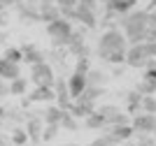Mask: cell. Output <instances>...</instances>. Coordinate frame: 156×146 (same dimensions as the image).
<instances>
[{"label": "cell", "mask_w": 156, "mask_h": 146, "mask_svg": "<svg viewBox=\"0 0 156 146\" xmlns=\"http://www.w3.org/2000/svg\"><path fill=\"white\" fill-rule=\"evenodd\" d=\"M137 141L135 146H156V137L154 134H135Z\"/></svg>", "instance_id": "d6a6232c"}, {"label": "cell", "mask_w": 156, "mask_h": 146, "mask_svg": "<svg viewBox=\"0 0 156 146\" xmlns=\"http://www.w3.org/2000/svg\"><path fill=\"white\" fill-rule=\"evenodd\" d=\"M21 2H23V0H2V5H14V7L21 5Z\"/></svg>", "instance_id": "d590c367"}, {"label": "cell", "mask_w": 156, "mask_h": 146, "mask_svg": "<svg viewBox=\"0 0 156 146\" xmlns=\"http://www.w3.org/2000/svg\"><path fill=\"white\" fill-rule=\"evenodd\" d=\"M56 100V90L51 86H35L30 95H28V102H54Z\"/></svg>", "instance_id": "4fadbf2b"}, {"label": "cell", "mask_w": 156, "mask_h": 146, "mask_svg": "<svg viewBox=\"0 0 156 146\" xmlns=\"http://www.w3.org/2000/svg\"><path fill=\"white\" fill-rule=\"evenodd\" d=\"M144 79H147V81H151V83H156V67H147V70H144Z\"/></svg>", "instance_id": "836d02e7"}, {"label": "cell", "mask_w": 156, "mask_h": 146, "mask_svg": "<svg viewBox=\"0 0 156 146\" xmlns=\"http://www.w3.org/2000/svg\"><path fill=\"white\" fill-rule=\"evenodd\" d=\"M105 79H107V74H105L103 70H96V67H91V70L86 72V83H89V86H103Z\"/></svg>", "instance_id": "603a6c76"}, {"label": "cell", "mask_w": 156, "mask_h": 146, "mask_svg": "<svg viewBox=\"0 0 156 146\" xmlns=\"http://www.w3.org/2000/svg\"><path fill=\"white\" fill-rule=\"evenodd\" d=\"M149 12L151 9H130L119 16V25L128 37V44H137L147 39L149 32Z\"/></svg>", "instance_id": "7a4b0ae2"}, {"label": "cell", "mask_w": 156, "mask_h": 146, "mask_svg": "<svg viewBox=\"0 0 156 146\" xmlns=\"http://www.w3.org/2000/svg\"><path fill=\"white\" fill-rule=\"evenodd\" d=\"M0 76L5 81H12L16 76H21V63H14V60H7L5 56L0 58Z\"/></svg>", "instance_id": "8fae6325"}, {"label": "cell", "mask_w": 156, "mask_h": 146, "mask_svg": "<svg viewBox=\"0 0 156 146\" xmlns=\"http://www.w3.org/2000/svg\"><path fill=\"white\" fill-rule=\"evenodd\" d=\"M107 132H110L112 137L121 144V141L130 139V137L135 134V130H133V125H130V123H124V125H110V127H107Z\"/></svg>", "instance_id": "9a60e30c"}, {"label": "cell", "mask_w": 156, "mask_h": 146, "mask_svg": "<svg viewBox=\"0 0 156 146\" xmlns=\"http://www.w3.org/2000/svg\"><path fill=\"white\" fill-rule=\"evenodd\" d=\"M135 90H137V93H142V95H156V83L147 81V79L142 76V79L135 83Z\"/></svg>", "instance_id": "cb8c5ba5"}, {"label": "cell", "mask_w": 156, "mask_h": 146, "mask_svg": "<svg viewBox=\"0 0 156 146\" xmlns=\"http://www.w3.org/2000/svg\"><path fill=\"white\" fill-rule=\"evenodd\" d=\"M105 95V88L103 86H86L84 90H82V95L77 97V102H91V104H96L98 97Z\"/></svg>", "instance_id": "ac0fdd59"}, {"label": "cell", "mask_w": 156, "mask_h": 146, "mask_svg": "<svg viewBox=\"0 0 156 146\" xmlns=\"http://www.w3.org/2000/svg\"><path fill=\"white\" fill-rule=\"evenodd\" d=\"M89 70H91L89 56H77V63H75V72H82V74H86Z\"/></svg>", "instance_id": "f546056e"}, {"label": "cell", "mask_w": 156, "mask_h": 146, "mask_svg": "<svg viewBox=\"0 0 156 146\" xmlns=\"http://www.w3.org/2000/svg\"><path fill=\"white\" fill-rule=\"evenodd\" d=\"M89 83H86V74H82V72H72L70 76H68V88H70V95L77 100L79 95H82V90L86 88Z\"/></svg>", "instance_id": "7c38bea8"}, {"label": "cell", "mask_w": 156, "mask_h": 146, "mask_svg": "<svg viewBox=\"0 0 156 146\" xmlns=\"http://www.w3.org/2000/svg\"><path fill=\"white\" fill-rule=\"evenodd\" d=\"M28 81H30V79H23V76H16L12 81H7L9 83V95H14V97L26 95L28 93Z\"/></svg>", "instance_id": "44dd1931"}, {"label": "cell", "mask_w": 156, "mask_h": 146, "mask_svg": "<svg viewBox=\"0 0 156 146\" xmlns=\"http://www.w3.org/2000/svg\"><path fill=\"white\" fill-rule=\"evenodd\" d=\"M126 104H128V114H137V111H142V93H137L135 88L128 90L126 93Z\"/></svg>", "instance_id": "ffe728a7"}, {"label": "cell", "mask_w": 156, "mask_h": 146, "mask_svg": "<svg viewBox=\"0 0 156 146\" xmlns=\"http://www.w3.org/2000/svg\"><path fill=\"white\" fill-rule=\"evenodd\" d=\"M54 90H56V104L63 107V109H68V107H70V102H72L70 88H68V79H65V76H56Z\"/></svg>", "instance_id": "ba28073f"}, {"label": "cell", "mask_w": 156, "mask_h": 146, "mask_svg": "<svg viewBox=\"0 0 156 146\" xmlns=\"http://www.w3.org/2000/svg\"><path fill=\"white\" fill-rule=\"evenodd\" d=\"M117 144H119V141L114 139L110 132H107V134H100V137H96L91 144H86V146H117Z\"/></svg>", "instance_id": "4316f807"}, {"label": "cell", "mask_w": 156, "mask_h": 146, "mask_svg": "<svg viewBox=\"0 0 156 146\" xmlns=\"http://www.w3.org/2000/svg\"><path fill=\"white\" fill-rule=\"evenodd\" d=\"M28 76H30V81L35 83V86H51V88H54V81H56V76H54V67L47 63V60H40V63L30 65Z\"/></svg>", "instance_id": "277c9868"}, {"label": "cell", "mask_w": 156, "mask_h": 146, "mask_svg": "<svg viewBox=\"0 0 156 146\" xmlns=\"http://www.w3.org/2000/svg\"><path fill=\"white\" fill-rule=\"evenodd\" d=\"M100 2H107V0H100Z\"/></svg>", "instance_id": "74e56055"}, {"label": "cell", "mask_w": 156, "mask_h": 146, "mask_svg": "<svg viewBox=\"0 0 156 146\" xmlns=\"http://www.w3.org/2000/svg\"><path fill=\"white\" fill-rule=\"evenodd\" d=\"M21 51H23V63H28V65H35V63H40V60H44V53L35 44H23Z\"/></svg>", "instance_id": "e0dca14e"}, {"label": "cell", "mask_w": 156, "mask_h": 146, "mask_svg": "<svg viewBox=\"0 0 156 146\" xmlns=\"http://www.w3.org/2000/svg\"><path fill=\"white\" fill-rule=\"evenodd\" d=\"M65 49L70 51L72 56H89V44H86V39H84V32H77V30H75Z\"/></svg>", "instance_id": "9c48e42d"}, {"label": "cell", "mask_w": 156, "mask_h": 146, "mask_svg": "<svg viewBox=\"0 0 156 146\" xmlns=\"http://www.w3.org/2000/svg\"><path fill=\"white\" fill-rule=\"evenodd\" d=\"M40 14H42V21L44 23H51V21L61 19L63 14H61V7L56 2H49V5H40Z\"/></svg>", "instance_id": "d6986e66"}, {"label": "cell", "mask_w": 156, "mask_h": 146, "mask_svg": "<svg viewBox=\"0 0 156 146\" xmlns=\"http://www.w3.org/2000/svg\"><path fill=\"white\" fill-rule=\"evenodd\" d=\"M84 127H89V130H103V127H107V123H105V118L98 114V109H96L93 114H89L84 118Z\"/></svg>", "instance_id": "7402d4cb"}, {"label": "cell", "mask_w": 156, "mask_h": 146, "mask_svg": "<svg viewBox=\"0 0 156 146\" xmlns=\"http://www.w3.org/2000/svg\"><path fill=\"white\" fill-rule=\"evenodd\" d=\"M82 5H86V7H93V9H98V2L100 0H79Z\"/></svg>", "instance_id": "e575fe53"}, {"label": "cell", "mask_w": 156, "mask_h": 146, "mask_svg": "<svg viewBox=\"0 0 156 146\" xmlns=\"http://www.w3.org/2000/svg\"><path fill=\"white\" fill-rule=\"evenodd\" d=\"M151 134H154V137H156V127H154V132H151Z\"/></svg>", "instance_id": "8d00e7d4"}, {"label": "cell", "mask_w": 156, "mask_h": 146, "mask_svg": "<svg viewBox=\"0 0 156 146\" xmlns=\"http://www.w3.org/2000/svg\"><path fill=\"white\" fill-rule=\"evenodd\" d=\"M128 37L124 35V30L119 28H107V30L98 37L96 44V53L100 60L112 65H121L126 63V51H128Z\"/></svg>", "instance_id": "6da1fadb"}, {"label": "cell", "mask_w": 156, "mask_h": 146, "mask_svg": "<svg viewBox=\"0 0 156 146\" xmlns=\"http://www.w3.org/2000/svg\"><path fill=\"white\" fill-rule=\"evenodd\" d=\"M56 5L61 7V14H68V12H72L75 7L79 5V0H54Z\"/></svg>", "instance_id": "4dcf8cb0"}, {"label": "cell", "mask_w": 156, "mask_h": 146, "mask_svg": "<svg viewBox=\"0 0 156 146\" xmlns=\"http://www.w3.org/2000/svg\"><path fill=\"white\" fill-rule=\"evenodd\" d=\"M72 32H75V28H72V23L65 19V16L51 21V23H47V35H49V39H51V44L58 46V49L68 46V42H70V37H72Z\"/></svg>", "instance_id": "3957f363"}, {"label": "cell", "mask_w": 156, "mask_h": 146, "mask_svg": "<svg viewBox=\"0 0 156 146\" xmlns=\"http://www.w3.org/2000/svg\"><path fill=\"white\" fill-rule=\"evenodd\" d=\"M12 144L26 146L28 144V132H23V130H14V132H12Z\"/></svg>", "instance_id": "1f68e13d"}, {"label": "cell", "mask_w": 156, "mask_h": 146, "mask_svg": "<svg viewBox=\"0 0 156 146\" xmlns=\"http://www.w3.org/2000/svg\"><path fill=\"white\" fill-rule=\"evenodd\" d=\"M142 111L156 114V95H142Z\"/></svg>", "instance_id": "83f0119b"}, {"label": "cell", "mask_w": 156, "mask_h": 146, "mask_svg": "<svg viewBox=\"0 0 156 146\" xmlns=\"http://www.w3.org/2000/svg\"><path fill=\"white\" fill-rule=\"evenodd\" d=\"M42 130H44V118L42 114H28V139L40 141L42 139Z\"/></svg>", "instance_id": "30bf717a"}, {"label": "cell", "mask_w": 156, "mask_h": 146, "mask_svg": "<svg viewBox=\"0 0 156 146\" xmlns=\"http://www.w3.org/2000/svg\"><path fill=\"white\" fill-rule=\"evenodd\" d=\"M58 130H61V125H47V123H44V130H42V141H51V139H56Z\"/></svg>", "instance_id": "f1b7e54d"}, {"label": "cell", "mask_w": 156, "mask_h": 146, "mask_svg": "<svg viewBox=\"0 0 156 146\" xmlns=\"http://www.w3.org/2000/svg\"><path fill=\"white\" fill-rule=\"evenodd\" d=\"M130 125L135 130V134H151L156 127V114H147V111H137L130 116Z\"/></svg>", "instance_id": "8992f818"}, {"label": "cell", "mask_w": 156, "mask_h": 146, "mask_svg": "<svg viewBox=\"0 0 156 146\" xmlns=\"http://www.w3.org/2000/svg\"><path fill=\"white\" fill-rule=\"evenodd\" d=\"M68 111H70L75 118H86L89 114H93L96 111V104H91V102H70V107H68Z\"/></svg>", "instance_id": "2e32d148"}, {"label": "cell", "mask_w": 156, "mask_h": 146, "mask_svg": "<svg viewBox=\"0 0 156 146\" xmlns=\"http://www.w3.org/2000/svg\"><path fill=\"white\" fill-rule=\"evenodd\" d=\"M68 21H77V23H82V25H86V28H96L98 25V16H96V9L93 7H86V5H82L79 2L72 12H68V14H63Z\"/></svg>", "instance_id": "5b68a950"}, {"label": "cell", "mask_w": 156, "mask_h": 146, "mask_svg": "<svg viewBox=\"0 0 156 146\" xmlns=\"http://www.w3.org/2000/svg\"><path fill=\"white\" fill-rule=\"evenodd\" d=\"M61 127H63V130H68V132H75V130H77V118H75L68 109H65L63 118H61Z\"/></svg>", "instance_id": "484cf974"}, {"label": "cell", "mask_w": 156, "mask_h": 146, "mask_svg": "<svg viewBox=\"0 0 156 146\" xmlns=\"http://www.w3.org/2000/svg\"><path fill=\"white\" fill-rule=\"evenodd\" d=\"M128 146H135V144H128Z\"/></svg>", "instance_id": "f35d334b"}, {"label": "cell", "mask_w": 156, "mask_h": 146, "mask_svg": "<svg viewBox=\"0 0 156 146\" xmlns=\"http://www.w3.org/2000/svg\"><path fill=\"white\" fill-rule=\"evenodd\" d=\"M65 109L58 107V104H49V107L42 111V118H44L47 125H61V118H63Z\"/></svg>", "instance_id": "5bb4252c"}, {"label": "cell", "mask_w": 156, "mask_h": 146, "mask_svg": "<svg viewBox=\"0 0 156 146\" xmlns=\"http://www.w3.org/2000/svg\"><path fill=\"white\" fill-rule=\"evenodd\" d=\"M147 60H149V56L144 53L142 42L128 46V51H126V65H128V67H133V70H144V67H147Z\"/></svg>", "instance_id": "52a82bcc"}, {"label": "cell", "mask_w": 156, "mask_h": 146, "mask_svg": "<svg viewBox=\"0 0 156 146\" xmlns=\"http://www.w3.org/2000/svg\"><path fill=\"white\" fill-rule=\"evenodd\" d=\"M2 56H5L7 60H14V63H23V51H21V46H7Z\"/></svg>", "instance_id": "d4e9b609"}]
</instances>
